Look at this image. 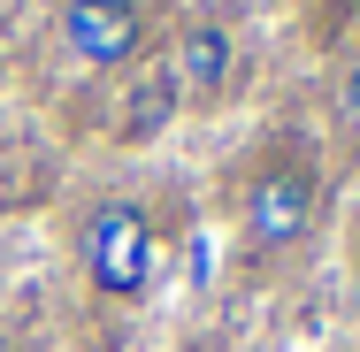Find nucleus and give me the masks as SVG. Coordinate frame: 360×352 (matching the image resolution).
Masks as SVG:
<instances>
[{"instance_id":"nucleus-1","label":"nucleus","mask_w":360,"mask_h":352,"mask_svg":"<svg viewBox=\"0 0 360 352\" xmlns=\"http://www.w3.org/2000/svg\"><path fill=\"white\" fill-rule=\"evenodd\" d=\"M77 253H84V276L100 299H139L153 283V222L131 200H100L77 230Z\"/></svg>"},{"instance_id":"nucleus-2","label":"nucleus","mask_w":360,"mask_h":352,"mask_svg":"<svg viewBox=\"0 0 360 352\" xmlns=\"http://www.w3.org/2000/svg\"><path fill=\"white\" fill-rule=\"evenodd\" d=\"M314 222V169L307 161H269L253 184H245V207H238V237L253 261H276L307 237Z\"/></svg>"},{"instance_id":"nucleus-3","label":"nucleus","mask_w":360,"mask_h":352,"mask_svg":"<svg viewBox=\"0 0 360 352\" xmlns=\"http://www.w3.org/2000/svg\"><path fill=\"white\" fill-rule=\"evenodd\" d=\"M62 39L84 70H123L146 46V0H62Z\"/></svg>"},{"instance_id":"nucleus-4","label":"nucleus","mask_w":360,"mask_h":352,"mask_svg":"<svg viewBox=\"0 0 360 352\" xmlns=\"http://www.w3.org/2000/svg\"><path fill=\"white\" fill-rule=\"evenodd\" d=\"M230 70H238V46H230L222 23H192V31L176 39V54H169V77H176L184 100H222Z\"/></svg>"},{"instance_id":"nucleus-5","label":"nucleus","mask_w":360,"mask_h":352,"mask_svg":"<svg viewBox=\"0 0 360 352\" xmlns=\"http://www.w3.org/2000/svg\"><path fill=\"white\" fill-rule=\"evenodd\" d=\"M176 107H184V92H176L169 62H139V84H131L123 107H115V138L123 145H153L169 123H176Z\"/></svg>"},{"instance_id":"nucleus-6","label":"nucleus","mask_w":360,"mask_h":352,"mask_svg":"<svg viewBox=\"0 0 360 352\" xmlns=\"http://www.w3.org/2000/svg\"><path fill=\"white\" fill-rule=\"evenodd\" d=\"M338 123H345V131H360V62L338 77Z\"/></svg>"}]
</instances>
